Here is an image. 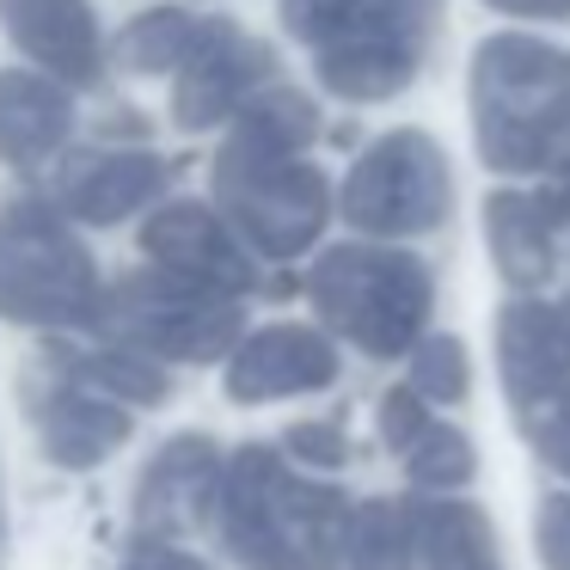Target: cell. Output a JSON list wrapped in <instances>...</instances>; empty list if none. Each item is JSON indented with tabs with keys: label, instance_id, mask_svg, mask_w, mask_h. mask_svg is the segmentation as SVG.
<instances>
[{
	"label": "cell",
	"instance_id": "8992f818",
	"mask_svg": "<svg viewBox=\"0 0 570 570\" xmlns=\"http://www.w3.org/2000/svg\"><path fill=\"white\" fill-rule=\"evenodd\" d=\"M405 466L417 484H430V491H454V484L472 479V442L460 430H430L423 442L405 448Z\"/></svg>",
	"mask_w": 570,
	"mask_h": 570
},
{
	"label": "cell",
	"instance_id": "30bf717a",
	"mask_svg": "<svg viewBox=\"0 0 570 570\" xmlns=\"http://www.w3.org/2000/svg\"><path fill=\"white\" fill-rule=\"evenodd\" d=\"M540 564L570 570V497H552L540 509Z\"/></svg>",
	"mask_w": 570,
	"mask_h": 570
},
{
	"label": "cell",
	"instance_id": "ba28073f",
	"mask_svg": "<svg viewBox=\"0 0 570 570\" xmlns=\"http://www.w3.org/2000/svg\"><path fill=\"white\" fill-rule=\"evenodd\" d=\"M521 430L533 435V448H540V454L552 460V466H564V472H570V393L528 405V411H521Z\"/></svg>",
	"mask_w": 570,
	"mask_h": 570
},
{
	"label": "cell",
	"instance_id": "8fae6325",
	"mask_svg": "<svg viewBox=\"0 0 570 570\" xmlns=\"http://www.w3.org/2000/svg\"><path fill=\"white\" fill-rule=\"evenodd\" d=\"M288 448H301V460H320V466H337V460L350 454L337 423H295V430H288Z\"/></svg>",
	"mask_w": 570,
	"mask_h": 570
},
{
	"label": "cell",
	"instance_id": "6da1fadb",
	"mask_svg": "<svg viewBox=\"0 0 570 570\" xmlns=\"http://www.w3.org/2000/svg\"><path fill=\"white\" fill-rule=\"evenodd\" d=\"M222 533L246 570H332L344 546V497L301 491L271 448H239L222 479Z\"/></svg>",
	"mask_w": 570,
	"mask_h": 570
},
{
	"label": "cell",
	"instance_id": "7c38bea8",
	"mask_svg": "<svg viewBox=\"0 0 570 570\" xmlns=\"http://www.w3.org/2000/svg\"><path fill=\"white\" fill-rule=\"evenodd\" d=\"M124 570H203V564H197V558H185V552H166V546H141Z\"/></svg>",
	"mask_w": 570,
	"mask_h": 570
},
{
	"label": "cell",
	"instance_id": "4fadbf2b",
	"mask_svg": "<svg viewBox=\"0 0 570 570\" xmlns=\"http://www.w3.org/2000/svg\"><path fill=\"white\" fill-rule=\"evenodd\" d=\"M558 344H564V356H570V301H564V313H558Z\"/></svg>",
	"mask_w": 570,
	"mask_h": 570
},
{
	"label": "cell",
	"instance_id": "7a4b0ae2",
	"mask_svg": "<svg viewBox=\"0 0 570 570\" xmlns=\"http://www.w3.org/2000/svg\"><path fill=\"white\" fill-rule=\"evenodd\" d=\"M337 356L307 332H264L246 356L227 374V393L234 399H283V393H313V386H332Z\"/></svg>",
	"mask_w": 570,
	"mask_h": 570
},
{
	"label": "cell",
	"instance_id": "3957f363",
	"mask_svg": "<svg viewBox=\"0 0 570 570\" xmlns=\"http://www.w3.org/2000/svg\"><path fill=\"white\" fill-rule=\"evenodd\" d=\"M38 430H43L50 460H62V466H99V460L129 435V417L117 405H105V399L56 393L50 405H38Z\"/></svg>",
	"mask_w": 570,
	"mask_h": 570
},
{
	"label": "cell",
	"instance_id": "5b68a950",
	"mask_svg": "<svg viewBox=\"0 0 570 570\" xmlns=\"http://www.w3.org/2000/svg\"><path fill=\"white\" fill-rule=\"evenodd\" d=\"M356 558H350V570H411V546H417V533H411V515L393 503H362L356 515Z\"/></svg>",
	"mask_w": 570,
	"mask_h": 570
},
{
	"label": "cell",
	"instance_id": "9c48e42d",
	"mask_svg": "<svg viewBox=\"0 0 570 570\" xmlns=\"http://www.w3.org/2000/svg\"><path fill=\"white\" fill-rule=\"evenodd\" d=\"M381 435L393 448H411V442H423L430 435V411H423V393L417 386H399V393H386V405H381Z\"/></svg>",
	"mask_w": 570,
	"mask_h": 570
},
{
	"label": "cell",
	"instance_id": "277c9868",
	"mask_svg": "<svg viewBox=\"0 0 570 570\" xmlns=\"http://www.w3.org/2000/svg\"><path fill=\"white\" fill-rule=\"evenodd\" d=\"M215 448L203 435H178L173 448H160L141 479L136 503H141V521H166L178 503H215Z\"/></svg>",
	"mask_w": 570,
	"mask_h": 570
},
{
	"label": "cell",
	"instance_id": "52a82bcc",
	"mask_svg": "<svg viewBox=\"0 0 570 570\" xmlns=\"http://www.w3.org/2000/svg\"><path fill=\"white\" fill-rule=\"evenodd\" d=\"M411 386H417L423 399H460L466 393V350L448 344V337H435V344L417 356V368H411Z\"/></svg>",
	"mask_w": 570,
	"mask_h": 570
}]
</instances>
